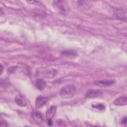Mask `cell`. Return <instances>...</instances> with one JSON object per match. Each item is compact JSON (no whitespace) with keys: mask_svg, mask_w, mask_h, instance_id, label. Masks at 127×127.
I'll use <instances>...</instances> for the list:
<instances>
[{"mask_svg":"<svg viewBox=\"0 0 127 127\" xmlns=\"http://www.w3.org/2000/svg\"><path fill=\"white\" fill-rule=\"evenodd\" d=\"M76 92V88L71 84L65 85L63 86L60 92L61 97L63 99H69L73 96Z\"/></svg>","mask_w":127,"mask_h":127,"instance_id":"cell-1","label":"cell"},{"mask_svg":"<svg viewBox=\"0 0 127 127\" xmlns=\"http://www.w3.org/2000/svg\"><path fill=\"white\" fill-rule=\"evenodd\" d=\"M102 95V92L101 90L97 89H92L88 90L86 94L85 97L87 98H96L101 96Z\"/></svg>","mask_w":127,"mask_h":127,"instance_id":"cell-2","label":"cell"},{"mask_svg":"<svg viewBox=\"0 0 127 127\" xmlns=\"http://www.w3.org/2000/svg\"><path fill=\"white\" fill-rule=\"evenodd\" d=\"M56 113V107L55 106H51L47 111L46 113L47 121H52V119Z\"/></svg>","mask_w":127,"mask_h":127,"instance_id":"cell-3","label":"cell"},{"mask_svg":"<svg viewBox=\"0 0 127 127\" xmlns=\"http://www.w3.org/2000/svg\"><path fill=\"white\" fill-rule=\"evenodd\" d=\"M48 101V99L47 97L39 96L36 99L35 106L38 108H40L45 105Z\"/></svg>","mask_w":127,"mask_h":127,"instance_id":"cell-4","label":"cell"},{"mask_svg":"<svg viewBox=\"0 0 127 127\" xmlns=\"http://www.w3.org/2000/svg\"><path fill=\"white\" fill-rule=\"evenodd\" d=\"M58 71L54 68H50L46 70L43 73V76L46 78H52L56 76L57 74Z\"/></svg>","mask_w":127,"mask_h":127,"instance_id":"cell-5","label":"cell"},{"mask_svg":"<svg viewBox=\"0 0 127 127\" xmlns=\"http://www.w3.org/2000/svg\"><path fill=\"white\" fill-rule=\"evenodd\" d=\"M113 104L116 106H124L127 105V98L125 96H121L117 98L114 101Z\"/></svg>","mask_w":127,"mask_h":127,"instance_id":"cell-6","label":"cell"},{"mask_svg":"<svg viewBox=\"0 0 127 127\" xmlns=\"http://www.w3.org/2000/svg\"><path fill=\"white\" fill-rule=\"evenodd\" d=\"M15 102L17 105L20 107H25L27 105V102L24 97L21 94H18L15 97Z\"/></svg>","mask_w":127,"mask_h":127,"instance_id":"cell-7","label":"cell"},{"mask_svg":"<svg viewBox=\"0 0 127 127\" xmlns=\"http://www.w3.org/2000/svg\"><path fill=\"white\" fill-rule=\"evenodd\" d=\"M32 117L33 118V121L36 124H41L44 120L43 115L42 114V113L38 111L34 112L32 113Z\"/></svg>","mask_w":127,"mask_h":127,"instance_id":"cell-8","label":"cell"},{"mask_svg":"<svg viewBox=\"0 0 127 127\" xmlns=\"http://www.w3.org/2000/svg\"><path fill=\"white\" fill-rule=\"evenodd\" d=\"M35 83L37 88L40 90H44L46 86V81L42 78L37 79Z\"/></svg>","mask_w":127,"mask_h":127,"instance_id":"cell-9","label":"cell"},{"mask_svg":"<svg viewBox=\"0 0 127 127\" xmlns=\"http://www.w3.org/2000/svg\"><path fill=\"white\" fill-rule=\"evenodd\" d=\"M95 84L99 86H110L115 83V81L111 80H100L95 82Z\"/></svg>","mask_w":127,"mask_h":127,"instance_id":"cell-10","label":"cell"},{"mask_svg":"<svg viewBox=\"0 0 127 127\" xmlns=\"http://www.w3.org/2000/svg\"><path fill=\"white\" fill-rule=\"evenodd\" d=\"M77 4L79 8H82L84 10H87L90 8V6L89 5V4L87 3L85 1H77Z\"/></svg>","mask_w":127,"mask_h":127,"instance_id":"cell-11","label":"cell"},{"mask_svg":"<svg viewBox=\"0 0 127 127\" xmlns=\"http://www.w3.org/2000/svg\"><path fill=\"white\" fill-rule=\"evenodd\" d=\"M61 54L66 57H75L76 55V53L72 51H63L62 52Z\"/></svg>","mask_w":127,"mask_h":127,"instance_id":"cell-12","label":"cell"},{"mask_svg":"<svg viewBox=\"0 0 127 127\" xmlns=\"http://www.w3.org/2000/svg\"><path fill=\"white\" fill-rule=\"evenodd\" d=\"M120 125L123 127H126L127 125V117H124L120 120Z\"/></svg>","mask_w":127,"mask_h":127,"instance_id":"cell-13","label":"cell"},{"mask_svg":"<svg viewBox=\"0 0 127 127\" xmlns=\"http://www.w3.org/2000/svg\"><path fill=\"white\" fill-rule=\"evenodd\" d=\"M92 107L93 108L98 109L100 110H103V109H104L105 108V106L103 104H97V105H93Z\"/></svg>","mask_w":127,"mask_h":127,"instance_id":"cell-14","label":"cell"},{"mask_svg":"<svg viewBox=\"0 0 127 127\" xmlns=\"http://www.w3.org/2000/svg\"><path fill=\"white\" fill-rule=\"evenodd\" d=\"M57 124L59 126H62V127L66 126V125L65 124L64 122L61 119H59L58 120H57Z\"/></svg>","mask_w":127,"mask_h":127,"instance_id":"cell-15","label":"cell"},{"mask_svg":"<svg viewBox=\"0 0 127 127\" xmlns=\"http://www.w3.org/2000/svg\"><path fill=\"white\" fill-rule=\"evenodd\" d=\"M18 68L17 66H11L9 67L8 69H7V71L9 73H12L17 68Z\"/></svg>","mask_w":127,"mask_h":127,"instance_id":"cell-16","label":"cell"},{"mask_svg":"<svg viewBox=\"0 0 127 127\" xmlns=\"http://www.w3.org/2000/svg\"><path fill=\"white\" fill-rule=\"evenodd\" d=\"M7 123L5 121H0V126L1 127H6L7 126Z\"/></svg>","mask_w":127,"mask_h":127,"instance_id":"cell-17","label":"cell"},{"mask_svg":"<svg viewBox=\"0 0 127 127\" xmlns=\"http://www.w3.org/2000/svg\"><path fill=\"white\" fill-rule=\"evenodd\" d=\"M0 74H1L2 72V70H3V66L1 64H0Z\"/></svg>","mask_w":127,"mask_h":127,"instance_id":"cell-18","label":"cell"}]
</instances>
